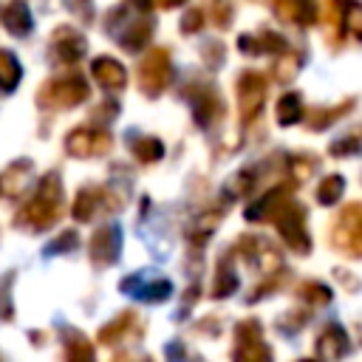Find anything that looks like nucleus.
Listing matches in <instances>:
<instances>
[{
    "instance_id": "obj_17",
    "label": "nucleus",
    "mask_w": 362,
    "mask_h": 362,
    "mask_svg": "<svg viewBox=\"0 0 362 362\" xmlns=\"http://www.w3.org/2000/svg\"><path fill=\"white\" fill-rule=\"evenodd\" d=\"M3 23H6V28L14 34V37H25L28 31H31V11H28V6L23 3V0H11L6 8H3Z\"/></svg>"
},
{
    "instance_id": "obj_12",
    "label": "nucleus",
    "mask_w": 362,
    "mask_h": 362,
    "mask_svg": "<svg viewBox=\"0 0 362 362\" xmlns=\"http://www.w3.org/2000/svg\"><path fill=\"white\" fill-rule=\"evenodd\" d=\"M54 54L62 62H76L85 54V37H79L74 28L62 25L59 31H54Z\"/></svg>"
},
{
    "instance_id": "obj_13",
    "label": "nucleus",
    "mask_w": 362,
    "mask_h": 362,
    "mask_svg": "<svg viewBox=\"0 0 362 362\" xmlns=\"http://www.w3.org/2000/svg\"><path fill=\"white\" fill-rule=\"evenodd\" d=\"M122 288H124V291H133L136 297L150 300V303H161V300H167V297H170V291H173V286H170L167 280L141 283V277H139V274H133V277L122 280Z\"/></svg>"
},
{
    "instance_id": "obj_35",
    "label": "nucleus",
    "mask_w": 362,
    "mask_h": 362,
    "mask_svg": "<svg viewBox=\"0 0 362 362\" xmlns=\"http://www.w3.org/2000/svg\"><path fill=\"white\" fill-rule=\"evenodd\" d=\"M133 6H136L139 11H150V6H153V3H150V0H133Z\"/></svg>"
},
{
    "instance_id": "obj_14",
    "label": "nucleus",
    "mask_w": 362,
    "mask_h": 362,
    "mask_svg": "<svg viewBox=\"0 0 362 362\" xmlns=\"http://www.w3.org/2000/svg\"><path fill=\"white\" fill-rule=\"evenodd\" d=\"M274 11L280 20L294 25L314 23V0H274Z\"/></svg>"
},
{
    "instance_id": "obj_22",
    "label": "nucleus",
    "mask_w": 362,
    "mask_h": 362,
    "mask_svg": "<svg viewBox=\"0 0 362 362\" xmlns=\"http://www.w3.org/2000/svg\"><path fill=\"white\" fill-rule=\"evenodd\" d=\"M342 192H345V181L339 178V175H328L320 187H317V201L320 204H337L339 198H342Z\"/></svg>"
},
{
    "instance_id": "obj_2",
    "label": "nucleus",
    "mask_w": 362,
    "mask_h": 362,
    "mask_svg": "<svg viewBox=\"0 0 362 362\" xmlns=\"http://www.w3.org/2000/svg\"><path fill=\"white\" fill-rule=\"evenodd\" d=\"M331 240L339 252L362 257V204H351L342 209V215L334 223Z\"/></svg>"
},
{
    "instance_id": "obj_24",
    "label": "nucleus",
    "mask_w": 362,
    "mask_h": 362,
    "mask_svg": "<svg viewBox=\"0 0 362 362\" xmlns=\"http://www.w3.org/2000/svg\"><path fill=\"white\" fill-rule=\"evenodd\" d=\"M133 153H136V158H141V161H156V158H161V156H164V147H161V141H158V139L144 136V139L133 141Z\"/></svg>"
},
{
    "instance_id": "obj_6",
    "label": "nucleus",
    "mask_w": 362,
    "mask_h": 362,
    "mask_svg": "<svg viewBox=\"0 0 362 362\" xmlns=\"http://www.w3.org/2000/svg\"><path fill=\"white\" fill-rule=\"evenodd\" d=\"M263 99H266V79L257 71H246L238 79V107L243 122H252L257 116V110L263 107Z\"/></svg>"
},
{
    "instance_id": "obj_10",
    "label": "nucleus",
    "mask_w": 362,
    "mask_h": 362,
    "mask_svg": "<svg viewBox=\"0 0 362 362\" xmlns=\"http://www.w3.org/2000/svg\"><path fill=\"white\" fill-rule=\"evenodd\" d=\"M31 181H34V167H31V161H14V164L3 173L0 189H3V195H8V198H20V195H25V189L31 187Z\"/></svg>"
},
{
    "instance_id": "obj_33",
    "label": "nucleus",
    "mask_w": 362,
    "mask_h": 362,
    "mask_svg": "<svg viewBox=\"0 0 362 362\" xmlns=\"http://www.w3.org/2000/svg\"><path fill=\"white\" fill-rule=\"evenodd\" d=\"M68 356H85V359H90V356H93L90 345L85 342V337H82V334H79V337H74V339H68Z\"/></svg>"
},
{
    "instance_id": "obj_26",
    "label": "nucleus",
    "mask_w": 362,
    "mask_h": 362,
    "mask_svg": "<svg viewBox=\"0 0 362 362\" xmlns=\"http://www.w3.org/2000/svg\"><path fill=\"white\" fill-rule=\"evenodd\" d=\"M359 150H362V130H356V133H348L345 139H339V141H334V144H331V153H334V156L359 153Z\"/></svg>"
},
{
    "instance_id": "obj_23",
    "label": "nucleus",
    "mask_w": 362,
    "mask_h": 362,
    "mask_svg": "<svg viewBox=\"0 0 362 362\" xmlns=\"http://www.w3.org/2000/svg\"><path fill=\"white\" fill-rule=\"evenodd\" d=\"M342 11H345V17H342L345 31H351V37L362 40V3L351 0V3H345V6H342Z\"/></svg>"
},
{
    "instance_id": "obj_16",
    "label": "nucleus",
    "mask_w": 362,
    "mask_h": 362,
    "mask_svg": "<svg viewBox=\"0 0 362 362\" xmlns=\"http://www.w3.org/2000/svg\"><path fill=\"white\" fill-rule=\"evenodd\" d=\"M348 354V337L339 325H328L317 342V356L322 359H337V356H345Z\"/></svg>"
},
{
    "instance_id": "obj_32",
    "label": "nucleus",
    "mask_w": 362,
    "mask_h": 362,
    "mask_svg": "<svg viewBox=\"0 0 362 362\" xmlns=\"http://www.w3.org/2000/svg\"><path fill=\"white\" fill-rule=\"evenodd\" d=\"M249 187H252V173H240V175H235V178L226 184V192H229V195H243Z\"/></svg>"
},
{
    "instance_id": "obj_15",
    "label": "nucleus",
    "mask_w": 362,
    "mask_h": 362,
    "mask_svg": "<svg viewBox=\"0 0 362 362\" xmlns=\"http://www.w3.org/2000/svg\"><path fill=\"white\" fill-rule=\"evenodd\" d=\"M240 51L246 54H269V51H286V40L274 31H260V34H243L238 40Z\"/></svg>"
},
{
    "instance_id": "obj_9",
    "label": "nucleus",
    "mask_w": 362,
    "mask_h": 362,
    "mask_svg": "<svg viewBox=\"0 0 362 362\" xmlns=\"http://www.w3.org/2000/svg\"><path fill=\"white\" fill-rule=\"evenodd\" d=\"M238 337V348H235V356L238 359H260V356H269V351L263 348V331L255 320H246L238 325L235 331Z\"/></svg>"
},
{
    "instance_id": "obj_25",
    "label": "nucleus",
    "mask_w": 362,
    "mask_h": 362,
    "mask_svg": "<svg viewBox=\"0 0 362 362\" xmlns=\"http://www.w3.org/2000/svg\"><path fill=\"white\" fill-rule=\"evenodd\" d=\"M192 110H195L198 124H209L212 113H218V99H215V93H204V96H198L195 105H192Z\"/></svg>"
},
{
    "instance_id": "obj_30",
    "label": "nucleus",
    "mask_w": 362,
    "mask_h": 362,
    "mask_svg": "<svg viewBox=\"0 0 362 362\" xmlns=\"http://www.w3.org/2000/svg\"><path fill=\"white\" fill-rule=\"evenodd\" d=\"M71 249H76V232H62L57 240H51L48 243V255H57V252H71Z\"/></svg>"
},
{
    "instance_id": "obj_18",
    "label": "nucleus",
    "mask_w": 362,
    "mask_h": 362,
    "mask_svg": "<svg viewBox=\"0 0 362 362\" xmlns=\"http://www.w3.org/2000/svg\"><path fill=\"white\" fill-rule=\"evenodd\" d=\"M20 76H23V71H20L17 57L8 54V51H0V90H3V93L14 90L17 82H20Z\"/></svg>"
},
{
    "instance_id": "obj_19",
    "label": "nucleus",
    "mask_w": 362,
    "mask_h": 362,
    "mask_svg": "<svg viewBox=\"0 0 362 362\" xmlns=\"http://www.w3.org/2000/svg\"><path fill=\"white\" fill-rule=\"evenodd\" d=\"M300 119H303V102H300V96L297 93H283L280 102H277V122L283 127H288V124H294Z\"/></svg>"
},
{
    "instance_id": "obj_1",
    "label": "nucleus",
    "mask_w": 362,
    "mask_h": 362,
    "mask_svg": "<svg viewBox=\"0 0 362 362\" xmlns=\"http://www.w3.org/2000/svg\"><path fill=\"white\" fill-rule=\"evenodd\" d=\"M62 215V184L59 175H45L34 192V198L23 206L20 212V223L28 229H48L59 221Z\"/></svg>"
},
{
    "instance_id": "obj_34",
    "label": "nucleus",
    "mask_w": 362,
    "mask_h": 362,
    "mask_svg": "<svg viewBox=\"0 0 362 362\" xmlns=\"http://www.w3.org/2000/svg\"><path fill=\"white\" fill-rule=\"evenodd\" d=\"M201 17H204V14H201L198 8L187 11V14H184V25H181V28H184V31H198V28H201Z\"/></svg>"
},
{
    "instance_id": "obj_7",
    "label": "nucleus",
    "mask_w": 362,
    "mask_h": 362,
    "mask_svg": "<svg viewBox=\"0 0 362 362\" xmlns=\"http://www.w3.org/2000/svg\"><path fill=\"white\" fill-rule=\"evenodd\" d=\"M119 249H122V229L119 226H102L93 232V240H90V260L96 266H107L119 257Z\"/></svg>"
},
{
    "instance_id": "obj_5",
    "label": "nucleus",
    "mask_w": 362,
    "mask_h": 362,
    "mask_svg": "<svg viewBox=\"0 0 362 362\" xmlns=\"http://www.w3.org/2000/svg\"><path fill=\"white\" fill-rule=\"evenodd\" d=\"M139 82H141V90L147 96H158L167 88V82H170V57H167V51H161V48L147 51V57L141 59V68H139Z\"/></svg>"
},
{
    "instance_id": "obj_27",
    "label": "nucleus",
    "mask_w": 362,
    "mask_h": 362,
    "mask_svg": "<svg viewBox=\"0 0 362 362\" xmlns=\"http://www.w3.org/2000/svg\"><path fill=\"white\" fill-rule=\"evenodd\" d=\"M351 105H354V102H342L339 107H331V110H320L322 116L311 113V116H308V124H311V127H325V124H331V122H334L337 116H342V110H348Z\"/></svg>"
},
{
    "instance_id": "obj_36",
    "label": "nucleus",
    "mask_w": 362,
    "mask_h": 362,
    "mask_svg": "<svg viewBox=\"0 0 362 362\" xmlns=\"http://www.w3.org/2000/svg\"><path fill=\"white\" fill-rule=\"evenodd\" d=\"M164 6H178V3H184V0H161Z\"/></svg>"
},
{
    "instance_id": "obj_28",
    "label": "nucleus",
    "mask_w": 362,
    "mask_h": 362,
    "mask_svg": "<svg viewBox=\"0 0 362 362\" xmlns=\"http://www.w3.org/2000/svg\"><path fill=\"white\" fill-rule=\"evenodd\" d=\"M130 322H133V314H122L116 322H110L107 328H102V331H99V337H102L105 342H116V337H119L122 331H127V325H130Z\"/></svg>"
},
{
    "instance_id": "obj_21",
    "label": "nucleus",
    "mask_w": 362,
    "mask_h": 362,
    "mask_svg": "<svg viewBox=\"0 0 362 362\" xmlns=\"http://www.w3.org/2000/svg\"><path fill=\"white\" fill-rule=\"evenodd\" d=\"M235 288H238V274H235V269L229 266V257H223L221 266H218V272H215L212 294H215V297H229Z\"/></svg>"
},
{
    "instance_id": "obj_11",
    "label": "nucleus",
    "mask_w": 362,
    "mask_h": 362,
    "mask_svg": "<svg viewBox=\"0 0 362 362\" xmlns=\"http://www.w3.org/2000/svg\"><path fill=\"white\" fill-rule=\"evenodd\" d=\"M90 74H93V79H96L105 90H122V88L127 85V74H124V68H122L116 59H110V57H99V59H93Z\"/></svg>"
},
{
    "instance_id": "obj_3",
    "label": "nucleus",
    "mask_w": 362,
    "mask_h": 362,
    "mask_svg": "<svg viewBox=\"0 0 362 362\" xmlns=\"http://www.w3.org/2000/svg\"><path fill=\"white\" fill-rule=\"evenodd\" d=\"M88 96V85L82 76L71 74V76H59L42 85L40 90V105L45 107H74Z\"/></svg>"
},
{
    "instance_id": "obj_20",
    "label": "nucleus",
    "mask_w": 362,
    "mask_h": 362,
    "mask_svg": "<svg viewBox=\"0 0 362 362\" xmlns=\"http://www.w3.org/2000/svg\"><path fill=\"white\" fill-rule=\"evenodd\" d=\"M99 201H102V189H96V187L82 189L76 195V204H74V218L76 221H90L93 212H96V206H99Z\"/></svg>"
},
{
    "instance_id": "obj_8",
    "label": "nucleus",
    "mask_w": 362,
    "mask_h": 362,
    "mask_svg": "<svg viewBox=\"0 0 362 362\" xmlns=\"http://www.w3.org/2000/svg\"><path fill=\"white\" fill-rule=\"evenodd\" d=\"M65 147H68L71 156L85 158V156H99V153H105V150L110 147V139H107L102 130H88V127H82V130H74V133L68 136Z\"/></svg>"
},
{
    "instance_id": "obj_31",
    "label": "nucleus",
    "mask_w": 362,
    "mask_h": 362,
    "mask_svg": "<svg viewBox=\"0 0 362 362\" xmlns=\"http://www.w3.org/2000/svg\"><path fill=\"white\" fill-rule=\"evenodd\" d=\"M303 297H308L311 303H328L331 300V291L322 283H305L303 286Z\"/></svg>"
},
{
    "instance_id": "obj_4",
    "label": "nucleus",
    "mask_w": 362,
    "mask_h": 362,
    "mask_svg": "<svg viewBox=\"0 0 362 362\" xmlns=\"http://www.w3.org/2000/svg\"><path fill=\"white\" fill-rule=\"evenodd\" d=\"M274 221H277V229H280L283 240H286L294 252H308L311 240H308V232H305V215H303V209H300L297 204L286 201V204L280 206V212L274 215Z\"/></svg>"
},
{
    "instance_id": "obj_29",
    "label": "nucleus",
    "mask_w": 362,
    "mask_h": 362,
    "mask_svg": "<svg viewBox=\"0 0 362 362\" xmlns=\"http://www.w3.org/2000/svg\"><path fill=\"white\" fill-rule=\"evenodd\" d=\"M311 173H314V158H311V156H297V158H291V175H294L297 181L308 178Z\"/></svg>"
}]
</instances>
